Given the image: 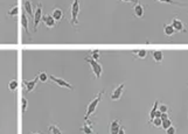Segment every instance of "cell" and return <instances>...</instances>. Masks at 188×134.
I'll list each match as a JSON object with an SVG mask.
<instances>
[{"mask_svg": "<svg viewBox=\"0 0 188 134\" xmlns=\"http://www.w3.org/2000/svg\"><path fill=\"white\" fill-rule=\"evenodd\" d=\"M105 93V90L103 91H101V92L98 93L96 97H95L94 99L90 102V104L88 105V109H86V112H85V115H84V121H88V119L90 118V115L94 113L95 111H96V109H97V106H98V104L101 102V99H102V96Z\"/></svg>", "mask_w": 188, "mask_h": 134, "instance_id": "1", "label": "cell"}, {"mask_svg": "<svg viewBox=\"0 0 188 134\" xmlns=\"http://www.w3.org/2000/svg\"><path fill=\"white\" fill-rule=\"evenodd\" d=\"M85 62H88L90 64L91 70H92V72L95 73V77H96L97 79H99L101 76H102V72H103V67H102V64L98 63L96 60H94V58L90 57V56H86V57H85Z\"/></svg>", "mask_w": 188, "mask_h": 134, "instance_id": "2", "label": "cell"}, {"mask_svg": "<svg viewBox=\"0 0 188 134\" xmlns=\"http://www.w3.org/2000/svg\"><path fill=\"white\" fill-rule=\"evenodd\" d=\"M78 14H80V0H74L71 4V26L76 27L78 25Z\"/></svg>", "mask_w": 188, "mask_h": 134, "instance_id": "3", "label": "cell"}, {"mask_svg": "<svg viewBox=\"0 0 188 134\" xmlns=\"http://www.w3.org/2000/svg\"><path fill=\"white\" fill-rule=\"evenodd\" d=\"M42 4H38L36 8L34 10V16H33V25H34V31H38V27H39V23L42 21Z\"/></svg>", "mask_w": 188, "mask_h": 134, "instance_id": "4", "label": "cell"}, {"mask_svg": "<svg viewBox=\"0 0 188 134\" xmlns=\"http://www.w3.org/2000/svg\"><path fill=\"white\" fill-rule=\"evenodd\" d=\"M124 89H125V83H120L116 89H114V91L111 93V100H119L123 96L124 92Z\"/></svg>", "mask_w": 188, "mask_h": 134, "instance_id": "5", "label": "cell"}, {"mask_svg": "<svg viewBox=\"0 0 188 134\" xmlns=\"http://www.w3.org/2000/svg\"><path fill=\"white\" fill-rule=\"evenodd\" d=\"M49 78H50V81H52V82H54L55 84H57V86L67 88V89H69V90H71V91L74 90L73 85H71L70 83L67 82V81H64V79H62V78H60V77H55V76L50 75V76H49Z\"/></svg>", "mask_w": 188, "mask_h": 134, "instance_id": "6", "label": "cell"}, {"mask_svg": "<svg viewBox=\"0 0 188 134\" xmlns=\"http://www.w3.org/2000/svg\"><path fill=\"white\" fill-rule=\"evenodd\" d=\"M38 81H39V75L34 78V79H32V81H27V79H23L22 83H23V85H25V88H26V91L28 93L33 92L35 89H36V84H38Z\"/></svg>", "mask_w": 188, "mask_h": 134, "instance_id": "7", "label": "cell"}, {"mask_svg": "<svg viewBox=\"0 0 188 134\" xmlns=\"http://www.w3.org/2000/svg\"><path fill=\"white\" fill-rule=\"evenodd\" d=\"M42 22L44 23V26L47 28H54L56 26V21L54 20V18L52 16V14H47V15H43L42 16Z\"/></svg>", "mask_w": 188, "mask_h": 134, "instance_id": "8", "label": "cell"}, {"mask_svg": "<svg viewBox=\"0 0 188 134\" xmlns=\"http://www.w3.org/2000/svg\"><path fill=\"white\" fill-rule=\"evenodd\" d=\"M119 130H120V120L119 119L112 120L109 126V134H118Z\"/></svg>", "mask_w": 188, "mask_h": 134, "instance_id": "9", "label": "cell"}, {"mask_svg": "<svg viewBox=\"0 0 188 134\" xmlns=\"http://www.w3.org/2000/svg\"><path fill=\"white\" fill-rule=\"evenodd\" d=\"M172 26H173V28L175 29V31H186V27H185V25L182 23V21L178 19V18H174L173 20H172V23H171Z\"/></svg>", "mask_w": 188, "mask_h": 134, "instance_id": "10", "label": "cell"}, {"mask_svg": "<svg viewBox=\"0 0 188 134\" xmlns=\"http://www.w3.org/2000/svg\"><path fill=\"white\" fill-rule=\"evenodd\" d=\"M52 16L56 22H60L63 19V16H64V13H63V10L60 7H55L52 12Z\"/></svg>", "mask_w": 188, "mask_h": 134, "instance_id": "11", "label": "cell"}, {"mask_svg": "<svg viewBox=\"0 0 188 134\" xmlns=\"http://www.w3.org/2000/svg\"><path fill=\"white\" fill-rule=\"evenodd\" d=\"M133 12L137 18H143L144 16V6L140 2H137L133 6Z\"/></svg>", "mask_w": 188, "mask_h": 134, "instance_id": "12", "label": "cell"}, {"mask_svg": "<svg viewBox=\"0 0 188 134\" xmlns=\"http://www.w3.org/2000/svg\"><path fill=\"white\" fill-rule=\"evenodd\" d=\"M21 25H22V27H23V29L26 31V34L29 36V39H31V34H29V26H28V19H27V15H26V13H22L21 14Z\"/></svg>", "mask_w": 188, "mask_h": 134, "instance_id": "13", "label": "cell"}, {"mask_svg": "<svg viewBox=\"0 0 188 134\" xmlns=\"http://www.w3.org/2000/svg\"><path fill=\"white\" fill-rule=\"evenodd\" d=\"M23 7H25V12H26L27 14H29V18H33V16H34V10H33L32 0H26Z\"/></svg>", "mask_w": 188, "mask_h": 134, "instance_id": "14", "label": "cell"}, {"mask_svg": "<svg viewBox=\"0 0 188 134\" xmlns=\"http://www.w3.org/2000/svg\"><path fill=\"white\" fill-rule=\"evenodd\" d=\"M81 131L84 134H95L94 130H92V125H91V123H88V121H84L83 127H81Z\"/></svg>", "mask_w": 188, "mask_h": 134, "instance_id": "15", "label": "cell"}, {"mask_svg": "<svg viewBox=\"0 0 188 134\" xmlns=\"http://www.w3.org/2000/svg\"><path fill=\"white\" fill-rule=\"evenodd\" d=\"M152 57H153V60L157 63H161L162 60H164V54H162V52H160V50H154V52H152Z\"/></svg>", "mask_w": 188, "mask_h": 134, "instance_id": "16", "label": "cell"}, {"mask_svg": "<svg viewBox=\"0 0 188 134\" xmlns=\"http://www.w3.org/2000/svg\"><path fill=\"white\" fill-rule=\"evenodd\" d=\"M164 33H165L167 36H173L174 33H175V29L173 28L172 25H164Z\"/></svg>", "mask_w": 188, "mask_h": 134, "instance_id": "17", "label": "cell"}, {"mask_svg": "<svg viewBox=\"0 0 188 134\" xmlns=\"http://www.w3.org/2000/svg\"><path fill=\"white\" fill-rule=\"evenodd\" d=\"M19 14V6L14 5L10 8V10L7 12V16H17Z\"/></svg>", "mask_w": 188, "mask_h": 134, "instance_id": "18", "label": "cell"}, {"mask_svg": "<svg viewBox=\"0 0 188 134\" xmlns=\"http://www.w3.org/2000/svg\"><path fill=\"white\" fill-rule=\"evenodd\" d=\"M132 54H133V55H136L138 58H141V60L146 58L147 55H148V52H147L146 50H133Z\"/></svg>", "mask_w": 188, "mask_h": 134, "instance_id": "19", "label": "cell"}, {"mask_svg": "<svg viewBox=\"0 0 188 134\" xmlns=\"http://www.w3.org/2000/svg\"><path fill=\"white\" fill-rule=\"evenodd\" d=\"M158 106H159V103H158L157 100L154 102L153 104V107H152V110H151V112H150V120L152 121L154 118H156V113H157L158 111Z\"/></svg>", "mask_w": 188, "mask_h": 134, "instance_id": "20", "label": "cell"}, {"mask_svg": "<svg viewBox=\"0 0 188 134\" xmlns=\"http://www.w3.org/2000/svg\"><path fill=\"white\" fill-rule=\"evenodd\" d=\"M48 131L50 132V134H62L61 128H60L57 125H50V126L48 127Z\"/></svg>", "mask_w": 188, "mask_h": 134, "instance_id": "21", "label": "cell"}, {"mask_svg": "<svg viewBox=\"0 0 188 134\" xmlns=\"http://www.w3.org/2000/svg\"><path fill=\"white\" fill-rule=\"evenodd\" d=\"M8 89H10V91H15L18 89V81L17 79H12L8 83Z\"/></svg>", "mask_w": 188, "mask_h": 134, "instance_id": "22", "label": "cell"}, {"mask_svg": "<svg viewBox=\"0 0 188 134\" xmlns=\"http://www.w3.org/2000/svg\"><path fill=\"white\" fill-rule=\"evenodd\" d=\"M39 81L42 83H46L48 81V75L46 72H39Z\"/></svg>", "mask_w": 188, "mask_h": 134, "instance_id": "23", "label": "cell"}, {"mask_svg": "<svg viewBox=\"0 0 188 134\" xmlns=\"http://www.w3.org/2000/svg\"><path fill=\"white\" fill-rule=\"evenodd\" d=\"M152 123L154 125V127H161V125H162V120H161V118L160 117H156L153 120H152Z\"/></svg>", "mask_w": 188, "mask_h": 134, "instance_id": "24", "label": "cell"}, {"mask_svg": "<svg viewBox=\"0 0 188 134\" xmlns=\"http://www.w3.org/2000/svg\"><path fill=\"white\" fill-rule=\"evenodd\" d=\"M172 126V120L168 118L166 120H162V125H161V127L162 128H165V130H167L168 127H171Z\"/></svg>", "mask_w": 188, "mask_h": 134, "instance_id": "25", "label": "cell"}, {"mask_svg": "<svg viewBox=\"0 0 188 134\" xmlns=\"http://www.w3.org/2000/svg\"><path fill=\"white\" fill-rule=\"evenodd\" d=\"M159 111H160L161 113H167L168 111H169V109H168L167 105H165V104H160V105H159Z\"/></svg>", "mask_w": 188, "mask_h": 134, "instance_id": "26", "label": "cell"}, {"mask_svg": "<svg viewBox=\"0 0 188 134\" xmlns=\"http://www.w3.org/2000/svg\"><path fill=\"white\" fill-rule=\"evenodd\" d=\"M27 106H28V100H27V98H22V111H23V113L27 111Z\"/></svg>", "mask_w": 188, "mask_h": 134, "instance_id": "27", "label": "cell"}, {"mask_svg": "<svg viewBox=\"0 0 188 134\" xmlns=\"http://www.w3.org/2000/svg\"><path fill=\"white\" fill-rule=\"evenodd\" d=\"M99 55H101V52L99 50H94V52H91V57L94 58V60H98L99 58Z\"/></svg>", "mask_w": 188, "mask_h": 134, "instance_id": "28", "label": "cell"}, {"mask_svg": "<svg viewBox=\"0 0 188 134\" xmlns=\"http://www.w3.org/2000/svg\"><path fill=\"white\" fill-rule=\"evenodd\" d=\"M175 133H177V128L173 127V126L168 127L167 130H166V134H175Z\"/></svg>", "mask_w": 188, "mask_h": 134, "instance_id": "29", "label": "cell"}, {"mask_svg": "<svg viewBox=\"0 0 188 134\" xmlns=\"http://www.w3.org/2000/svg\"><path fill=\"white\" fill-rule=\"evenodd\" d=\"M158 1H160V2H167V4H174V5H181V6H185V5H182V4H180V2H177V1H173V0H158Z\"/></svg>", "mask_w": 188, "mask_h": 134, "instance_id": "30", "label": "cell"}, {"mask_svg": "<svg viewBox=\"0 0 188 134\" xmlns=\"http://www.w3.org/2000/svg\"><path fill=\"white\" fill-rule=\"evenodd\" d=\"M119 1H122V2H132V4L139 2V0H119Z\"/></svg>", "mask_w": 188, "mask_h": 134, "instance_id": "31", "label": "cell"}, {"mask_svg": "<svg viewBox=\"0 0 188 134\" xmlns=\"http://www.w3.org/2000/svg\"><path fill=\"white\" fill-rule=\"evenodd\" d=\"M160 118H161V120H166V119H168L169 117H168L167 113H161V115H160Z\"/></svg>", "mask_w": 188, "mask_h": 134, "instance_id": "32", "label": "cell"}, {"mask_svg": "<svg viewBox=\"0 0 188 134\" xmlns=\"http://www.w3.org/2000/svg\"><path fill=\"white\" fill-rule=\"evenodd\" d=\"M118 134H125V128H124L123 126H120V130H119Z\"/></svg>", "mask_w": 188, "mask_h": 134, "instance_id": "33", "label": "cell"}, {"mask_svg": "<svg viewBox=\"0 0 188 134\" xmlns=\"http://www.w3.org/2000/svg\"><path fill=\"white\" fill-rule=\"evenodd\" d=\"M31 134H42V133H40V132H39V133H38V132H32Z\"/></svg>", "mask_w": 188, "mask_h": 134, "instance_id": "34", "label": "cell"}]
</instances>
